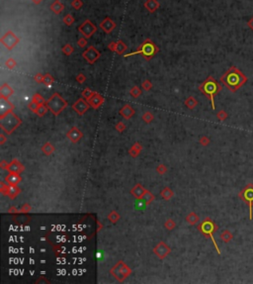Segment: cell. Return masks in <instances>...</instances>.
Masks as SVG:
<instances>
[{
    "mask_svg": "<svg viewBox=\"0 0 253 284\" xmlns=\"http://www.w3.org/2000/svg\"><path fill=\"white\" fill-rule=\"evenodd\" d=\"M164 227L167 229L168 231H172L176 227V223L174 222V220L172 219H167L164 223Z\"/></svg>",
    "mask_w": 253,
    "mask_h": 284,
    "instance_id": "cell-38",
    "label": "cell"
},
{
    "mask_svg": "<svg viewBox=\"0 0 253 284\" xmlns=\"http://www.w3.org/2000/svg\"><path fill=\"white\" fill-rule=\"evenodd\" d=\"M31 209H32L31 205H30L29 203H25V204H23L21 208L19 209V212H20V214H27V213L31 211Z\"/></svg>",
    "mask_w": 253,
    "mask_h": 284,
    "instance_id": "cell-40",
    "label": "cell"
},
{
    "mask_svg": "<svg viewBox=\"0 0 253 284\" xmlns=\"http://www.w3.org/2000/svg\"><path fill=\"white\" fill-rule=\"evenodd\" d=\"M67 105H68L67 101L64 100L58 92L54 93L52 95V97L47 101V106H48L49 110L54 116H58L65 108L67 107Z\"/></svg>",
    "mask_w": 253,
    "mask_h": 284,
    "instance_id": "cell-5",
    "label": "cell"
},
{
    "mask_svg": "<svg viewBox=\"0 0 253 284\" xmlns=\"http://www.w3.org/2000/svg\"><path fill=\"white\" fill-rule=\"evenodd\" d=\"M9 186L10 185L7 183L6 181H1V182H0V192H1L3 195H7Z\"/></svg>",
    "mask_w": 253,
    "mask_h": 284,
    "instance_id": "cell-37",
    "label": "cell"
},
{
    "mask_svg": "<svg viewBox=\"0 0 253 284\" xmlns=\"http://www.w3.org/2000/svg\"><path fill=\"white\" fill-rule=\"evenodd\" d=\"M198 230H199V232L201 233V234H203L205 237L211 238V240H212V243H214L217 253L221 255V251H220L219 247H217V243L215 238H214V233L217 230V226L215 224V222L212 219H210V218H206L203 222H201L198 225Z\"/></svg>",
    "mask_w": 253,
    "mask_h": 284,
    "instance_id": "cell-4",
    "label": "cell"
},
{
    "mask_svg": "<svg viewBox=\"0 0 253 284\" xmlns=\"http://www.w3.org/2000/svg\"><path fill=\"white\" fill-rule=\"evenodd\" d=\"M34 102H36L37 104H39V105H42V104H45L47 103V101H45V99H44V97L42 95H40V94H38V93H36L34 96H33V99H32Z\"/></svg>",
    "mask_w": 253,
    "mask_h": 284,
    "instance_id": "cell-36",
    "label": "cell"
},
{
    "mask_svg": "<svg viewBox=\"0 0 253 284\" xmlns=\"http://www.w3.org/2000/svg\"><path fill=\"white\" fill-rule=\"evenodd\" d=\"M239 198L245 202L249 208V219L252 220L253 218V184H247L243 189L239 192Z\"/></svg>",
    "mask_w": 253,
    "mask_h": 284,
    "instance_id": "cell-8",
    "label": "cell"
},
{
    "mask_svg": "<svg viewBox=\"0 0 253 284\" xmlns=\"http://www.w3.org/2000/svg\"><path fill=\"white\" fill-rule=\"evenodd\" d=\"M43 154L45 155H52L54 154V151H55V148L54 146V145L52 143H49V142H47V143H45L42 148H41Z\"/></svg>",
    "mask_w": 253,
    "mask_h": 284,
    "instance_id": "cell-25",
    "label": "cell"
},
{
    "mask_svg": "<svg viewBox=\"0 0 253 284\" xmlns=\"http://www.w3.org/2000/svg\"><path fill=\"white\" fill-rule=\"evenodd\" d=\"M96 258H97L99 261H102L104 260V251H99L97 253H96Z\"/></svg>",
    "mask_w": 253,
    "mask_h": 284,
    "instance_id": "cell-59",
    "label": "cell"
},
{
    "mask_svg": "<svg viewBox=\"0 0 253 284\" xmlns=\"http://www.w3.org/2000/svg\"><path fill=\"white\" fill-rule=\"evenodd\" d=\"M199 142L201 143L202 146H208L209 143H210V140H209V138H207L206 136H204V137H202V138L200 139Z\"/></svg>",
    "mask_w": 253,
    "mask_h": 284,
    "instance_id": "cell-53",
    "label": "cell"
},
{
    "mask_svg": "<svg viewBox=\"0 0 253 284\" xmlns=\"http://www.w3.org/2000/svg\"><path fill=\"white\" fill-rule=\"evenodd\" d=\"M126 50V46L122 42V41L116 42V49H115L116 53L119 54V55H122Z\"/></svg>",
    "mask_w": 253,
    "mask_h": 284,
    "instance_id": "cell-32",
    "label": "cell"
},
{
    "mask_svg": "<svg viewBox=\"0 0 253 284\" xmlns=\"http://www.w3.org/2000/svg\"><path fill=\"white\" fill-rule=\"evenodd\" d=\"M160 196L162 197L164 200H170L172 197L174 196V192L171 190V188L169 187H165L160 192Z\"/></svg>",
    "mask_w": 253,
    "mask_h": 284,
    "instance_id": "cell-28",
    "label": "cell"
},
{
    "mask_svg": "<svg viewBox=\"0 0 253 284\" xmlns=\"http://www.w3.org/2000/svg\"><path fill=\"white\" fill-rule=\"evenodd\" d=\"M91 107L89 105L88 101H86L84 98L78 99L76 102L72 105V109L76 112L79 116H83L86 112L88 111V109Z\"/></svg>",
    "mask_w": 253,
    "mask_h": 284,
    "instance_id": "cell-11",
    "label": "cell"
},
{
    "mask_svg": "<svg viewBox=\"0 0 253 284\" xmlns=\"http://www.w3.org/2000/svg\"><path fill=\"white\" fill-rule=\"evenodd\" d=\"M14 105L7 98L0 97V118L4 117L10 112H13Z\"/></svg>",
    "mask_w": 253,
    "mask_h": 284,
    "instance_id": "cell-14",
    "label": "cell"
},
{
    "mask_svg": "<svg viewBox=\"0 0 253 284\" xmlns=\"http://www.w3.org/2000/svg\"><path fill=\"white\" fill-rule=\"evenodd\" d=\"M54 82V78L50 74H45L44 75V83L47 85V86H50Z\"/></svg>",
    "mask_w": 253,
    "mask_h": 284,
    "instance_id": "cell-42",
    "label": "cell"
},
{
    "mask_svg": "<svg viewBox=\"0 0 253 284\" xmlns=\"http://www.w3.org/2000/svg\"><path fill=\"white\" fill-rule=\"evenodd\" d=\"M25 170V166L20 162L17 159H14L9 162L7 171L9 173H18L20 174L21 172Z\"/></svg>",
    "mask_w": 253,
    "mask_h": 284,
    "instance_id": "cell-16",
    "label": "cell"
},
{
    "mask_svg": "<svg viewBox=\"0 0 253 284\" xmlns=\"http://www.w3.org/2000/svg\"><path fill=\"white\" fill-rule=\"evenodd\" d=\"M13 89L12 87L10 86L9 84L7 83H4L2 84V86L0 87V97H3V98H9L10 96L13 94Z\"/></svg>",
    "mask_w": 253,
    "mask_h": 284,
    "instance_id": "cell-21",
    "label": "cell"
},
{
    "mask_svg": "<svg viewBox=\"0 0 253 284\" xmlns=\"http://www.w3.org/2000/svg\"><path fill=\"white\" fill-rule=\"evenodd\" d=\"M77 45L79 46L80 48H84L85 46L87 45V40H85V39H83V38L79 39V41L77 42Z\"/></svg>",
    "mask_w": 253,
    "mask_h": 284,
    "instance_id": "cell-57",
    "label": "cell"
},
{
    "mask_svg": "<svg viewBox=\"0 0 253 284\" xmlns=\"http://www.w3.org/2000/svg\"><path fill=\"white\" fill-rule=\"evenodd\" d=\"M152 251L159 260H164V258L171 252V248L166 245L164 242H159L157 245L153 247Z\"/></svg>",
    "mask_w": 253,
    "mask_h": 284,
    "instance_id": "cell-9",
    "label": "cell"
},
{
    "mask_svg": "<svg viewBox=\"0 0 253 284\" xmlns=\"http://www.w3.org/2000/svg\"><path fill=\"white\" fill-rule=\"evenodd\" d=\"M63 22L69 26V25H72V24H73V22H74V18H73L70 14H68V15H66V16H65V18L63 19Z\"/></svg>",
    "mask_w": 253,
    "mask_h": 284,
    "instance_id": "cell-48",
    "label": "cell"
},
{
    "mask_svg": "<svg viewBox=\"0 0 253 284\" xmlns=\"http://www.w3.org/2000/svg\"><path fill=\"white\" fill-rule=\"evenodd\" d=\"M32 1H33V2H35V3H37V4H38V3H40V2H41V1H42V0H32Z\"/></svg>",
    "mask_w": 253,
    "mask_h": 284,
    "instance_id": "cell-63",
    "label": "cell"
},
{
    "mask_svg": "<svg viewBox=\"0 0 253 284\" xmlns=\"http://www.w3.org/2000/svg\"><path fill=\"white\" fill-rule=\"evenodd\" d=\"M22 124V120L20 119L14 112H10L4 117L0 118V127L7 135H11L18 127Z\"/></svg>",
    "mask_w": 253,
    "mask_h": 284,
    "instance_id": "cell-3",
    "label": "cell"
},
{
    "mask_svg": "<svg viewBox=\"0 0 253 284\" xmlns=\"http://www.w3.org/2000/svg\"><path fill=\"white\" fill-rule=\"evenodd\" d=\"M145 192H146V189L140 183L135 184L133 188L131 189V194L133 195L135 199H140L141 197L144 195Z\"/></svg>",
    "mask_w": 253,
    "mask_h": 284,
    "instance_id": "cell-18",
    "label": "cell"
},
{
    "mask_svg": "<svg viewBox=\"0 0 253 284\" xmlns=\"http://www.w3.org/2000/svg\"><path fill=\"white\" fill-rule=\"evenodd\" d=\"M87 101H88L89 105H90L93 109H98V108H100V106L104 103V98H103L102 96H101L99 93L94 92V93L87 99Z\"/></svg>",
    "mask_w": 253,
    "mask_h": 284,
    "instance_id": "cell-17",
    "label": "cell"
},
{
    "mask_svg": "<svg viewBox=\"0 0 253 284\" xmlns=\"http://www.w3.org/2000/svg\"><path fill=\"white\" fill-rule=\"evenodd\" d=\"M107 219L111 222V223H113V224H116L119 220H120V215H119V213L116 211V210H113V211H111L109 214H108V216H107Z\"/></svg>",
    "mask_w": 253,
    "mask_h": 284,
    "instance_id": "cell-30",
    "label": "cell"
},
{
    "mask_svg": "<svg viewBox=\"0 0 253 284\" xmlns=\"http://www.w3.org/2000/svg\"><path fill=\"white\" fill-rule=\"evenodd\" d=\"M221 88H222L221 85L217 82V81L212 76H208L204 82L199 86V90L205 96H207V97L210 99L212 110L216 109L215 96L220 92V91L221 90Z\"/></svg>",
    "mask_w": 253,
    "mask_h": 284,
    "instance_id": "cell-2",
    "label": "cell"
},
{
    "mask_svg": "<svg viewBox=\"0 0 253 284\" xmlns=\"http://www.w3.org/2000/svg\"><path fill=\"white\" fill-rule=\"evenodd\" d=\"M141 151H143V146L136 142V143H135L133 146H131V149L129 151V154H130V155L131 156V158L135 159V158H138V156L139 155V154L141 153Z\"/></svg>",
    "mask_w": 253,
    "mask_h": 284,
    "instance_id": "cell-22",
    "label": "cell"
},
{
    "mask_svg": "<svg viewBox=\"0 0 253 284\" xmlns=\"http://www.w3.org/2000/svg\"><path fill=\"white\" fill-rule=\"evenodd\" d=\"M144 6H145L146 9L148 10V11L154 12L155 10L159 7V4L156 0H148V1L144 3Z\"/></svg>",
    "mask_w": 253,
    "mask_h": 284,
    "instance_id": "cell-27",
    "label": "cell"
},
{
    "mask_svg": "<svg viewBox=\"0 0 253 284\" xmlns=\"http://www.w3.org/2000/svg\"><path fill=\"white\" fill-rule=\"evenodd\" d=\"M141 87H143L145 91H148L151 89V87H152V83H151L148 79H145L144 81L141 82Z\"/></svg>",
    "mask_w": 253,
    "mask_h": 284,
    "instance_id": "cell-44",
    "label": "cell"
},
{
    "mask_svg": "<svg viewBox=\"0 0 253 284\" xmlns=\"http://www.w3.org/2000/svg\"><path fill=\"white\" fill-rule=\"evenodd\" d=\"M76 80L78 81L79 83H83L84 81L86 80V77H85V75L84 74H82V73H79L77 76H76Z\"/></svg>",
    "mask_w": 253,
    "mask_h": 284,
    "instance_id": "cell-58",
    "label": "cell"
},
{
    "mask_svg": "<svg viewBox=\"0 0 253 284\" xmlns=\"http://www.w3.org/2000/svg\"><path fill=\"white\" fill-rule=\"evenodd\" d=\"M48 110H49V108H48V106H47V103L45 104H42V105H39V107H38V109L36 110V113L38 116H40V117H43V116H45V114L48 112Z\"/></svg>",
    "mask_w": 253,
    "mask_h": 284,
    "instance_id": "cell-33",
    "label": "cell"
},
{
    "mask_svg": "<svg viewBox=\"0 0 253 284\" xmlns=\"http://www.w3.org/2000/svg\"><path fill=\"white\" fill-rule=\"evenodd\" d=\"M72 6L75 9H80V7L82 6V2L80 1V0H74V1L72 2Z\"/></svg>",
    "mask_w": 253,
    "mask_h": 284,
    "instance_id": "cell-56",
    "label": "cell"
},
{
    "mask_svg": "<svg viewBox=\"0 0 253 284\" xmlns=\"http://www.w3.org/2000/svg\"><path fill=\"white\" fill-rule=\"evenodd\" d=\"M116 130H117L119 133H123V132L126 130V125L123 122H119V123L116 125Z\"/></svg>",
    "mask_w": 253,
    "mask_h": 284,
    "instance_id": "cell-50",
    "label": "cell"
},
{
    "mask_svg": "<svg viewBox=\"0 0 253 284\" xmlns=\"http://www.w3.org/2000/svg\"><path fill=\"white\" fill-rule=\"evenodd\" d=\"M221 81L231 92H235L246 83L247 77L236 67H231L221 77Z\"/></svg>",
    "mask_w": 253,
    "mask_h": 284,
    "instance_id": "cell-1",
    "label": "cell"
},
{
    "mask_svg": "<svg viewBox=\"0 0 253 284\" xmlns=\"http://www.w3.org/2000/svg\"><path fill=\"white\" fill-rule=\"evenodd\" d=\"M143 120L145 122L146 124H149V123H151V122L153 121V119H154V116H153V114L151 113V112H148V111H146V112H144V115H143Z\"/></svg>",
    "mask_w": 253,
    "mask_h": 284,
    "instance_id": "cell-35",
    "label": "cell"
},
{
    "mask_svg": "<svg viewBox=\"0 0 253 284\" xmlns=\"http://www.w3.org/2000/svg\"><path fill=\"white\" fill-rule=\"evenodd\" d=\"M8 213L9 214H20V212H19V209H17L16 207L15 206H11L8 209Z\"/></svg>",
    "mask_w": 253,
    "mask_h": 284,
    "instance_id": "cell-55",
    "label": "cell"
},
{
    "mask_svg": "<svg viewBox=\"0 0 253 284\" xmlns=\"http://www.w3.org/2000/svg\"><path fill=\"white\" fill-rule=\"evenodd\" d=\"M50 9L53 10V11L54 12V13H57V14H58V13H60L62 12V10L63 9V5L60 3L58 0H57L52 6H50Z\"/></svg>",
    "mask_w": 253,
    "mask_h": 284,
    "instance_id": "cell-34",
    "label": "cell"
},
{
    "mask_svg": "<svg viewBox=\"0 0 253 284\" xmlns=\"http://www.w3.org/2000/svg\"><path fill=\"white\" fill-rule=\"evenodd\" d=\"M8 165H9V164H8V162H7L6 160H1V161H0V167H1L2 169L7 170Z\"/></svg>",
    "mask_w": 253,
    "mask_h": 284,
    "instance_id": "cell-60",
    "label": "cell"
},
{
    "mask_svg": "<svg viewBox=\"0 0 253 284\" xmlns=\"http://www.w3.org/2000/svg\"><path fill=\"white\" fill-rule=\"evenodd\" d=\"M110 274L113 275L115 279L119 282H124L126 278H128L131 274V269L123 260H119L110 269Z\"/></svg>",
    "mask_w": 253,
    "mask_h": 284,
    "instance_id": "cell-7",
    "label": "cell"
},
{
    "mask_svg": "<svg viewBox=\"0 0 253 284\" xmlns=\"http://www.w3.org/2000/svg\"><path fill=\"white\" fill-rule=\"evenodd\" d=\"M82 57L87 60V63L90 64H93L96 60H97L100 58V53L96 50L94 47H89L85 52L82 54Z\"/></svg>",
    "mask_w": 253,
    "mask_h": 284,
    "instance_id": "cell-12",
    "label": "cell"
},
{
    "mask_svg": "<svg viewBox=\"0 0 253 284\" xmlns=\"http://www.w3.org/2000/svg\"><path fill=\"white\" fill-rule=\"evenodd\" d=\"M83 133L81 131H80L77 127H72L71 129H70L67 133H66V137H67V139L71 142V143H73V144H76L77 142H79L80 140H81L82 138H83Z\"/></svg>",
    "mask_w": 253,
    "mask_h": 284,
    "instance_id": "cell-15",
    "label": "cell"
},
{
    "mask_svg": "<svg viewBox=\"0 0 253 284\" xmlns=\"http://www.w3.org/2000/svg\"><path fill=\"white\" fill-rule=\"evenodd\" d=\"M217 117L219 118V120L222 121V120H225L226 118V113L225 112V111L221 110V111H220V112L217 114Z\"/></svg>",
    "mask_w": 253,
    "mask_h": 284,
    "instance_id": "cell-54",
    "label": "cell"
},
{
    "mask_svg": "<svg viewBox=\"0 0 253 284\" xmlns=\"http://www.w3.org/2000/svg\"><path fill=\"white\" fill-rule=\"evenodd\" d=\"M157 52H158V48L156 47V46L152 42H151L150 40L148 39V40H145L144 42L139 46L136 52L126 54V55H124V57L126 58V57H131V55H134L140 54L145 59H150L153 58V55Z\"/></svg>",
    "mask_w": 253,
    "mask_h": 284,
    "instance_id": "cell-6",
    "label": "cell"
},
{
    "mask_svg": "<svg viewBox=\"0 0 253 284\" xmlns=\"http://www.w3.org/2000/svg\"><path fill=\"white\" fill-rule=\"evenodd\" d=\"M21 193V188H19L17 185H10L9 186V189H8V193H7V196L9 197L10 199L13 200L15 199L16 197Z\"/></svg>",
    "mask_w": 253,
    "mask_h": 284,
    "instance_id": "cell-24",
    "label": "cell"
},
{
    "mask_svg": "<svg viewBox=\"0 0 253 284\" xmlns=\"http://www.w3.org/2000/svg\"><path fill=\"white\" fill-rule=\"evenodd\" d=\"M156 171H157L158 174L163 175L167 172V167H166L164 164H158L157 167H156Z\"/></svg>",
    "mask_w": 253,
    "mask_h": 284,
    "instance_id": "cell-45",
    "label": "cell"
},
{
    "mask_svg": "<svg viewBox=\"0 0 253 284\" xmlns=\"http://www.w3.org/2000/svg\"><path fill=\"white\" fill-rule=\"evenodd\" d=\"M93 93H94V91H92L90 88H85V89L82 91V94H81V95H82V97H83L84 99L87 100Z\"/></svg>",
    "mask_w": 253,
    "mask_h": 284,
    "instance_id": "cell-46",
    "label": "cell"
},
{
    "mask_svg": "<svg viewBox=\"0 0 253 284\" xmlns=\"http://www.w3.org/2000/svg\"><path fill=\"white\" fill-rule=\"evenodd\" d=\"M221 238L222 241L226 242H229V241L231 239V235L229 234V231H225V232L221 235Z\"/></svg>",
    "mask_w": 253,
    "mask_h": 284,
    "instance_id": "cell-47",
    "label": "cell"
},
{
    "mask_svg": "<svg viewBox=\"0 0 253 284\" xmlns=\"http://www.w3.org/2000/svg\"><path fill=\"white\" fill-rule=\"evenodd\" d=\"M6 67L9 68V69H12L16 67V62L13 59H8L6 60Z\"/></svg>",
    "mask_w": 253,
    "mask_h": 284,
    "instance_id": "cell-49",
    "label": "cell"
},
{
    "mask_svg": "<svg viewBox=\"0 0 253 284\" xmlns=\"http://www.w3.org/2000/svg\"><path fill=\"white\" fill-rule=\"evenodd\" d=\"M78 31L86 38H89L96 32V27L89 21V20H86L81 26L78 27Z\"/></svg>",
    "mask_w": 253,
    "mask_h": 284,
    "instance_id": "cell-13",
    "label": "cell"
},
{
    "mask_svg": "<svg viewBox=\"0 0 253 284\" xmlns=\"http://www.w3.org/2000/svg\"><path fill=\"white\" fill-rule=\"evenodd\" d=\"M140 199L143 200V201H144V202H145L148 205H149L151 202H153V201H154V199H155V196H154L152 193H151L150 191L146 190V192L144 193V195L143 197H141Z\"/></svg>",
    "mask_w": 253,
    "mask_h": 284,
    "instance_id": "cell-29",
    "label": "cell"
},
{
    "mask_svg": "<svg viewBox=\"0 0 253 284\" xmlns=\"http://www.w3.org/2000/svg\"><path fill=\"white\" fill-rule=\"evenodd\" d=\"M73 50H73V48H72V46L69 45V44L65 45L64 47L62 48V53L65 54L66 55H71V53H73Z\"/></svg>",
    "mask_w": 253,
    "mask_h": 284,
    "instance_id": "cell-43",
    "label": "cell"
},
{
    "mask_svg": "<svg viewBox=\"0 0 253 284\" xmlns=\"http://www.w3.org/2000/svg\"><path fill=\"white\" fill-rule=\"evenodd\" d=\"M34 79L36 80L38 83H44V75L42 73H37L35 75Z\"/></svg>",
    "mask_w": 253,
    "mask_h": 284,
    "instance_id": "cell-52",
    "label": "cell"
},
{
    "mask_svg": "<svg viewBox=\"0 0 253 284\" xmlns=\"http://www.w3.org/2000/svg\"><path fill=\"white\" fill-rule=\"evenodd\" d=\"M120 115L124 117L125 119H131L133 116L135 115V111L134 108H131V106L129 105V104H126L124 107L121 108V110L119 111Z\"/></svg>",
    "mask_w": 253,
    "mask_h": 284,
    "instance_id": "cell-19",
    "label": "cell"
},
{
    "mask_svg": "<svg viewBox=\"0 0 253 284\" xmlns=\"http://www.w3.org/2000/svg\"><path fill=\"white\" fill-rule=\"evenodd\" d=\"M130 94L133 96L134 98H138L141 94V90L139 87H138V86H134V87L130 90Z\"/></svg>",
    "mask_w": 253,
    "mask_h": 284,
    "instance_id": "cell-39",
    "label": "cell"
},
{
    "mask_svg": "<svg viewBox=\"0 0 253 284\" xmlns=\"http://www.w3.org/2000/svg\"><path fill=\"white\" fill-rule=\"evenodd\" d=\"M247 26H248L250 29H252L253 30V17L249 20L248 22H247Z\"/></svg>",
    "mask_w": 253,
    "mask_h": 284,
    "instance_id": "cell-62",
    "label": "cell"
},
{
    "mask_svg": "<svg viewBox=\"0 0 253 284\" xmlns=\"http://www.w3.org/2000/svg\"><path fill=\"white\" fill-rule=\"evenodd\" d=\"M1 42L8 50H12L19 43V38L15 36L11 31H8V33H6L2 37Z\"/></svg>",
    "mask_w": 253,
    "mask_h": 284,
    "instance_id": "cell-10",
    "label": "cell"
},
{
    "mask_svg": "<svg viewBox=\"0 0 253 284\" xmlns=\"http://www.w3.org/2000/svg\"><path fill=\"white\" fill-rule=\"evenodd\" d=\"M115 26H116L115 23L109 18H106L104 21L100 24L101 29H102L103 31H105V33H110L115 28Z\"/></svg>",
    "mask_w": 253,
    "mask_h": 284,
    "instance_id": "cell-23",
    "label": "cell"
},
{
    "mask_svg": "<svg viewBox=\"0 0 253 284\" xmlns=\"http://www.w3.org/2000/svg\"><path fill=\"white\" fill-rule=\"evenodd\" d=\"M146 206H148V204H146L144 201H143L141 199H136L135 207L138 210H144V209H145V208H146Z\"/></svg>",
    "mask_w": 253,
    "mask_h": 284,
    "instance_id": "cell-41",
    "label": "cell"
},
{
    "mask_svg": "<svg viewBox=\"0 0 253 284\" xmlns=\"http://www.w3.org/2000/svg\"><path fill=\"white\" fill-rule=\"evenodd\" d=\"M185 221H186L187 223H188L189 225L194 226V225H196V224H198V222H199V217H198V215L196 214V213L191 212V213H189V214L186 216Z\"/></svg>",
    "mask_w": 253,
    "mask_h": 284,
    "instance_id": "cell-26",
    "label": "cell"
},
{
    "mask_svg": "<svg viewBox=\"0 0 253 284\" xmlns=\"http://www.w3.org/2000/svg\"><path fill=\"white\" fill-rule=\"evenodd\" d=\"M5 142H6V137L3 134H0V145H4Z\"/></svg>",
    "mask_w": 253,
    "mask_h": 284,
    "instance_id": "cell-61",
    "label": "cell"
},
{
    "mask_svg": "<svg viewBox=\"0 0 253 284\" xmlns=\"http://www.w3.org/2000/svg\"><path fill=\"white\" fill-rule=\"evenodd\" d=\"M38 107H39V104H37L36 102H34V101L32 100V102L31 103H29L28 104V108L31 110V111H33V112L35 113L36 112V110L38 109Z\"/></svg>",
    "mask_w": 253,
    "mask_h": 284,
    "instance_id": "cell-51",
    "label": "cell"
},
{
    "mask_svg": "<svg viewBox=\"0 0 253 284\" xmlns=\"http://www.w3.org/2000/svg\"><path fill=\"white\" fill-rule=\"evenodd\" d=\"M197 104H198V101H197L194 97H192V96H190V97H188L186 100H185V105H186V107L187 108H189V109H194L196 106H197Z\"/></svg>",
    "mask_w": 253,
    "mask_h": 284,
    "instance_id": "cell-31",
    "label": "cell"
},
{
    "mask_svg": "<svg viewBox=\"0 0 253 284\" xmlns=\"http://www.w3.org/2000/svg\"><path fill=\"white\" fill-rule=\"evenodd\" d=\"M5 181L9 185H18L22 181V177L18 173H9L5 177Z\"/></svg>",
    "mask_w": 253,
    "mask_h": 284,
    "instance_id": "cell-20",
    "label": "cell"
}]
</instances>
